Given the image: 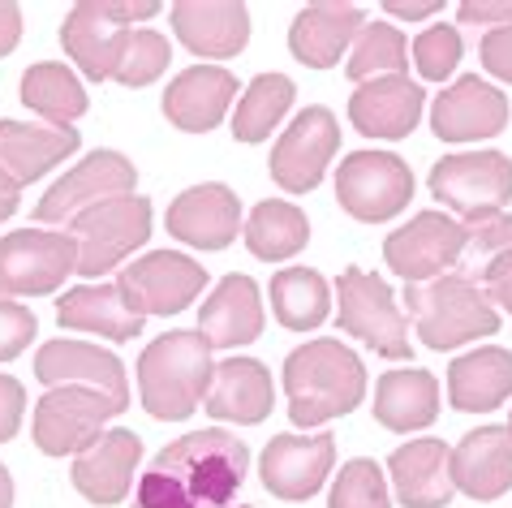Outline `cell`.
Segmentation results:
<instances>
[{
	"instance_id": "obj_1",
	"label": "cell",
	"mask_w": 512,
	"mask_h": 508,
	"mask_svg": "<svg viewBox=\"0 0 512 508\" xmlns=\"http://www.w3.org/2000/svg\"><path fill=\"white\" fill-rule=\"evenodd\" d=\"M250 448L224 427L164 444L134 483V508H237Z\"/></svg>"
},
{
	"instance_id": "obj_2",
	"label": "cell",
	"mask_w": 512,
	"mask_h": 508,
	"mask_svg": "<svg viewBox=\"0 0 512 508\" xmlns=\"http://www.w3.org/2000/svg\"><path fill=\"white\" fill-rule=\"evenodd\" d=\"M284 397H289V422L293 427H319L340 414H353L366 397V366L340 336H319V341L297 345L284 358L280 371Z\"/></svg>"
},
{
	"instance_id": "obj_3",
	"label": "cell",
	"mask_w": 512,
	"mask_h": 508,
	"mask_svg": "<svg viewBox=\"0 0 512 508\" xmlns=\"http://www.w3.org/2000/svg\"><path fill=\"white\" fill-rule=\"evenodd\" d=\"M211 345L198 328H173L138 354V401L160 422H186L207 401Z\"/></svg>"
},
{
	"instance_id": "obj_4",
	"label": "cell",
	"mask_w": 512,
	"mask_h": 508,
	"mask_svg": "<svg viewBox=\"0 0 512 508\" xmlns=\"http://www.w3.org/2000/svg\"><path fill=\"white\" fill-rule=\"evenodd\" d=\"M405 310L418 328V341L435 354H452V349L487 341L504 328L487 289L461 272L435 276L426 285H405Z\"/></svg>"
},
{
	"instance_id": "obj_5",
	"label": "cell",
	"mask_w": 512,
	"mask_h": 508,
	"mask_svg": "<svg viewBox=\"0 0 512 508\" xmlns=\"http://www.w3.org/2000/svg\"><path fill=\"white\" fill-rule=\"evenodd\" d=\"M65 233L78 242V276L99 280L151 242V199L121 194V199L95 203L91 211L69 220Z\"/></svg>"
},
{
	"instance_id": "obj_6",
	"label": "cell",
	"mask_w": 512,
	"mask_h": 508,
	"mask_svg": "<svg viewBox=\"0 0 512 508\" xmlns=\"http://www.w3.org/2000/svg\"><path fill=\"white\" fill-rule=\"evenodd\" d=\"M336 323L340 332L358 336L379 358L405 362L409 358V323L396 306L392 285H383L375 272L345 267L336 280Z\"/></svg>"
},
{
	"instance_id": "obj_7",
	"label": "cell",
	"mask_w": 512,
	"mask_h": 508,
	"mask_svg": "<svg viewBox=\"0 0 512 508\" xmlns=\"http://www.w3.org/2000/svg\"><path fill=\"white\" fill-rule=\"evenodd\" d=\"M78 272V242L65 229H18L0 237V298H48Z\"/></svg>"
},
{
	"instance_id": "obj_8",
	"label": "cell",
	"mask_w": 512,
	"mask_h": 508,
	"mask_svg": "<svg viewBox=\"0 0 512 508\" xmlns=\"http://www.w3.org/2000/svg\"><path fill=\"white\" fill-rule=\"evenodd\" d=\"M414 199V173L396 151H349L336 173V203L362 224L401 216Z\"/></svg>"
},
{
	"instance_id": "obj_9",
	"label": "cell",
	"mask_w": 512,
	"mask_h": 508,
	"mask_svg": "<svg viewBox=\"0 0 512 508\" xmlns=\"http://www.w3.org/2000/svg\"><path fill=\"white\" fill-rule=\"evenodd\" d=\"M134 181H138V168L130 155L112 151V147H99L91 151L87 160H78L61 181H52L48 194L35 203V220L39 229H56L91 211L95 203H108V199H121V194H134Z\"/></svg>"
},
{
	"instance_id": "obj_10",
	"label": "cell",
	"mask_w": 512,
	"mask_h": 508,
	"mask_svg": "<svg viewBox=\"0 0 512 508\" xmlns=\"http://www.w3.org/2000/svg\"><path fill=\"white\" fill-rule=\"evenodd\" d=\"M431 194L457 216H487L512 203V155L504 151H452L431 168Z\"/></svg>"
},
{
	"instance_id": "obj_11",
	"label": "cell",
	"mask_w": 512,
	"mask_h": 508,
	"mask_svg": "<svg viewBox=\"0 0 512 508\" xmlns=\"http://www.w3.org/2000/svg\"><path fill=\"white\" fill-rule=\"evenodd\" d=\"M112 418H117V409H112L108 397H99L91 388H78V384H65V388H48L39 397L31 435L44 457H82L108 431L104 422Z\"/></svg>"
},
{
	"instance_id": "obj_12",
	"label": "cell",
	"mask_w": 512,
	"mask_h": 508,
	"mask_svg": "<svg viewBox=\"0 0 512 508\" xmlns=\"http://www.w3.org/2000/svg\"><path fill=\"white\" fill-rule=\"evenodd\" d=\"M465 254V224L444 211H418L383 242V263L392 267L405 285H426L435 276H448Z\"/></svg>"
},
{
	"instance_id": "obj_13",
	"label": "cell",
	"mask_w": 512,
	"mask_h": 508,
	"mask_svg": "<svg viewBox=\"0 0 512 508\" xmlns=\"http://www.w3.org/2000/svg\"><path fill=\"white\" fill-rule=\"evenodd\" d=\"M340 151V121L332 108L310 104L306 112H297L293 125L276 138L267 173L284 194H310L323 181L332 155Z\"/></svg>"
},
{
	"instance_id": "obj_14",
	"label": "cell",
	"mask_w": 512,
	"mask_h": 508,
	"mask_svg": "<svg viewBox=\"0 0 512 508\" xmlns=\"http://www.w3.org/2000/svg\"><path fill=\"white\" fill-rule=\"evenodd\" d=\"M117 285L147 319L151 315L168 319L181 315L207 289V267L181 250H147L130 267H121Z\"/></svg>"
},
{
	"instance_id": "obj_15",
	"label": "cell",
	"mask_w": 512,
	"mask_h": 508,
	"mask_svg": "<svg viewBox=\"0 0 512 508\" xmlns=\"http://www.w3.org/2000/svg\"><path fill=\"white\" fill-rule=\"evenodd\" d=\"M336 470V435L315 431V435H272L259 457V478L276 500L302 504L310 496H319L323 483Z\"/></svg>"
},
{
	"instance_id": "obj_16",
	"label": "cell",
	"mask_w": 512,
	"mask_h": 508,
	"mask_svg": "<svg viewBox=\"0 0 512 508\" xmlns=\"http://www.w3.org/2000/svg\"><path fill=\"white\" fill-rule=\"evenodd\" d=\"M164 229L173 242L190 246V250H229L237 242V233L246 229L241 224V199L233 186L224 181H203V186L181 190L173 203H168Z\"/></svg>"
},
{
	"instance_id": "obj_17",
	"label": "cell",
	"mask_w": 512,
	"mask_h": 508,
	"mask_svg": "<svg viewBox=\"0 0 512 508\" xmlns=\"http://www.w3.org/2000/svg\"><path fill=\"white\" fill-rule=\"evenodd\" d=\"M431 130L439 143L461 147V143H482L508 130V95L495 82L465 74L448 82L431 104Z\"/></svg>"
},
{
	"instance_id": "obj_18",
	"label": "cell",
	"mask_w": 512,
	"mask_h": 508,
	"mask_svg": "<svg viewBox=\"0 0 512 508\" xmlns=\"http://www.w3.org/2000/svg\"><path fill=\"white\" fill-rule=\"evenodd\" d=\"M35 379L44 388H65V384L91 388V392H99V397H108L117 414L130 409V384H125V366L104 345L69 341V336H61V341H48L35 354Z\"/></svg>"
},
{
	"instance_id": "obj_19",
	"label": "cell",
	"mask_w": 512,
	"mask_h": 508,
	"mask_svg": "<svg viewBox=\"0 0 512 508\" xmlns=\"http://www.w3.org/2000/svg\"><path fill=\"white\" fill-rule=\"evenodd\" d=\"M177 44H186L194 56L229 61L250 44V9L241 0H177L168 5Z\"/></svg>"
},
{
	"instance_id": "obj_20",
	"label": "cell",
	"mask_w": 512,
	"mask_h": 508,
	"mask_svg": "<svg viewBox=\"0 0 512 508\" xmlns=\"http://www.w3.org/2000/svg\"><path fill=\"white\" fill-rule=\"evenodd\" d=\"M138 465H142V440L130 427H112V431L99 435L82 457H74L69 478H74V491L87 504L112 508L134 491Z\"/></svg>"
},
{
	"instance_id": "obj_21",
	"label": "cell",
	"mask_w": 512,
	"mask_h": 508,
	"mask_svg": "<svg viewBox=\"0 0 512 508\" xmlns=\"http://www.w3.org/2000/svg\"><path fill=\"white\" fill-rule=\"evenodd\" d=\"M426 108V91L418 78H375L362 82L358 91L349 95V121L353 130L366 138H379V143H401L418 130Z\"/></svg>"
},
{
	"instance_id": "obj_22",
	"label": "cell",
	"mask_w": 512,
	"mask_h": 508,
	"mask_svg": "<svg viewBox=\"0 0 512 508\" xmlns=\"http://www.w3.org/2000/svg\"><path fill=\"white\" fill-rule=\"evenodd\" d=\"M203 405H207V418H216V422L259 427V422H267L276 409L272 371L250 354L224 358V362H216V371H211V388H207Z\"/></svg>"
},
{
	"instance_id": "obj_23",
	"label": "cell",
	"mask_w": 512,
	"mask_h": 508,
	"mask_svg": "<svg viewBox=\"0 0 512 508\" xmlns=\"http://www.w3.org/2000/svg\"><path fill=\"white\" fill-rule=\"evenodd\" d=\"M130 35H134V26L112 22L104 0H78L61 26V48L82 69V78L108 82V78H117L121 56L130 48Z\"/></svg>"
},
{
	"instance_id": "obj_24",
	"label": "cell",
	"mask_w": 512,
	"mask_h": 508,
	"mask_svg": "<svg viewBox=\"0 0 512 508\" xmlns=\"http://www.w3.org/2000/svg\"><path fill=\"white\" fill-rule=\"evenodd\" d=\"M237 100V78L220 65H190L168 82L164 91V117L181 134H211L220 130L229 108Z\"/></svg>"
},
{
	"instance_id": "obj_25",
	"label": "cell",
	"mask_w": 512,
	"mask_h": 508,
	"mask_svg": "<svg viewBox=\"0 0 512 508\" xmlns=\"http://www.w3.org/2000/svg\"><path fill=\"white\" fill-rule=\"evenodd\" d=\"M362 26H366V9L353 5V0H315V5L297 9L289 26V52L306 69H332L340 52L358 44Z\"/></svg>"
},
{
	"instance_id": "obj_26",
	"label": "cell",
	"mask_w": 512,
	"mask_h": 508,
	"mask_svg": "<svg viewBox=\"0 0 512 508\" xmlns=\"http://www.w3.org/2000/svg\"><path fill=\"white\" fill-rule=\"evenodd\" d=\"M392 491L405 508H448L457 496L452 483V448L435 435H418V440L401 444L388 457Z\"/></svg>"
},
{
	"instance_id": "obj_27",
	"label": "cell",
	"mask_w": 512,
	"mask_h": 508,
	"mask_svg": "<svg viewBox=\"0 0 512 508\" xmlns=\"http://www.w3.org/2000/svg\"><path fill=\"white\" fill-rule=\"evenodd\" d=\"M198 332L207 336L211 349H237L254 345L263 336V293L259 280L246 272H229L216 289L207 293L203 310H198Z\"/></svg>"
},
{
	"instance_id": "obj_28",
	"label": "cell",
	"mask_w": 512,
	"mask_h": 508,
	"mask_svg": "<svg viewBox=\"0 0 512 508\" xmlns=\"http://www.w3.org/2000/svg\"><path fill=\"white\" fill-rule=\"evenodd\" d=\"M82 147V134L74 125H48V121H0V168L18 181L48 177L56 164H65L69 155Z\"/></svg>"
},
{
	"instance_id": "obj_29",
	"label": "cell",
	"mask_w": 512,
	"mask_h": 508,
	"mask_svg": "<svg viewBox=\"0 0 512 508\" xmlns=\"http://www.w3.org/2000/svg\"><path fill=\"white\" fill-rule=\"evenodd\" d=\"M452 483L469 500L491 504L504 491H512V435L500 422L474 427L452 448Z\"/></svg>"
},
{
	"instance_id": "obj_30",
	"label": "cell",
	"mask_w": 512,
	"mask_h": 508,
	"mask_svg": "<svg viewBox=\"0 0 512 508\" xmlns=\"http://www.w3.org/2000/svg\"><path fill=\"white\" fill-rule=\"evenodd\" d=\"M56 323L69 332H91L112 345H125L147 328V315L112 280V285H78L65 298H56Z\"/></svg>"
},
{
	"instance_id": "obj_31",
	"label": "cell",
	"mask_w": 512,
	"mask_h": 508,
	"mask_svg": "<svg viewBox=\"0 0 512 508\" xmlns=\"http://www.w3.org/2000/svg\"><path fill=\"white\" fill-rule=\"evenodd\" d=\"M512 397V349L487 345L448 362V405L461 414H491Z\"/></svg>"
},
{
	"instance_id": "obj_32",
	"label": "cell",
	"mask_w": 512,
	"mask_h": 508,
	"mask_svg": "<svg viewBox=\"0 0 512 508\" xmlns=\"http://www.w3.org/2000/svg\"><path fill=\"white\" fill-rule=\"evenodd\" d=\"M439 418V379L422 366L388 371L375 379V422L396 435L426 431Z\"/></svg>"
},
{
	"instance_id": "obj_33",
	"label": "cell",
	"mask_w": 512,
	"mask_h": 508,
	"mask_svg": "<svg viewBox=\"0 0 512 508\" xmlns=\"http://www.w3.org/2000/svg\"><path fill=\"white\" fill-rule=\"evenodd\" d=\"M18 95H22V104L31 108L39 121H48V125H74L82 112L91 108L87 87H82V78L65 61H35V65H26Z\"/></svg>"
},
{
	"instance_id": "obj_34",
	"label": "cell",
	"mask_w": 512,
	"mask_h": 508,
	"mask_svg": "<svg viewBox=\"0 0 512 508\" xmlns=\"http://www.w3.org/2000/svg\"><path fill=\"white\" fill-rule=\"evenodd\" d=\"M246 250L263 263H284L293 254H302L310 242V220L302 207L284 203V199H263L246 216Z\"/></svg>"
},
{
	"instance_id": "obj_35",
	"label": "cell",
	"mask_w": 512,
	"mask_h": 508,
	"mask_svg": "<svg viewBox=\"0 0 512 508\" xmlns=\"http://www.w3.org/2000/svg\"><path fill=\"white\" fill-rule=\"evenodd\" d=\"M267 293H272V315L289 332H310L332 315V285L315 267H284V272L272 276Z\"/></svg>"
},
{
	"instance_id": "obj_36",
	"label": "cell",
	"mask_w": 512,
	"mask_h": 508,
	"mask_svg": "<svg viewBox=\"0 0 512 508\" xmlns=\"http://www.w3.org/2000/svg\"><path fill=\"white\" fill-rule=\"evenodd\" d=\"M293 100H297L293 78H284V74L250 78V87L241 91L237 112H233V138H237V143H246V147L267 143L272 130L284 121V112L293 108Z\"/></svg>"
},
{
	"instance_id": "obj_37",
	"label": "cell",
	"mask_w": 512,
	"mask_h": 508,
	"mask_svg": "<svg viewBox=\"0 0 512 508\" xmlns=\"http://www.w3.org/2000/svg\"><path fill=\"white\" fill-rule=\"evenodd\" d=\"M409 39L396 31L392 22H366L358 44L349 48V65L345 78L349 82H375V78H401L409 74Z\"/></svg>"
},
{
	"instance_id": "obj_38",
	"label": "cell",
	"mask_w": 512,
	"mask_h": 508,
	"mask_svg": "<svg viewBox=\"0 0 512 508\" xmlns=\"http://www.w3.org/2000/svg\"><path fill=\"white\" fill-rule=\"evenodd\" d=\"M461 224H465L461 276L482 280V272L512 250V211H487V216H469Z\"/></svg>"
},
{
	"instance_id": "obj_39",
	"label": "cell",
	"mask_w": 512,
	"mask_h": 508,
	"mask_svg": "<svg viewBox=\"0 0 512 508\" xmlns=\"http://www.w3.org/2000/svg\"><path fill=\"white\" fill-rule=\"evenodd\" d=\"M327 508H392L388 478L371 457H353L336 470L332 491H327Z\"/></svg>"
},
{
	"instance_id": "obj_40",
	"label": "cell",
	"mask_w": 512,
	"mask_h": 508,
	"mask_svg": "<svg viewBox=\"0 0 512 508\" xmlns=\"http://www.w3.org/2000/svg\"><path fill=\"white\" fill-rule=\"evenodd\" d=\"M173 65V44H168V35L160 31H134L130 35V48L121 56V69L112 82H121V87H151L155 78L164 74V69Z\"/></svg>"
},
{
	"instance_id": "obj_41",
	"label": "cell",
	"mask_w": 512,
	"mask_h": 508,
	"mask_svg": "<svg viewBox=\"0 0 512 508\" xmlns=\"http://www.w3.org/2000/svg\"><path fill=\"white\" fill-rule=\"evenodd\" d=\"M461 56H465L461 31L457 26H448V22L426 26V31L414 39V65H418V78H426V82L452 78L457 74V65H461Z\"/></svg>"
},
{
	"instance_id": "obj_42",
	"label": "cell",
	"mask_w": 512,
	"mask_h": 508,
	"mask_svg": "<svg viewBox=\"0 0 512 508\" xmlns=\"http://www.w3.org/2000/svg\"><path fill=\"white\" fill-rule=\"evenodd\" d=\"M35 332H39V319L31 310L13 298H0V362H13L18 354H26Z\"/></svg>"
},
{
	"instance_id": "obj_43",
	"label": "cell",
	"mask_w": 512,
	"mask_h": 508,
	"mask_svg": "<svg viewBox=\"0 0 512 508\" xmlns=\"http://www.w3.org/2000/svg\"><path fill=\"white\" fill-rule=\"evenodd\" d=\"M478 61L491 78H500L512 87V26H504V31H487L478 39Z\"/></svg>"
},
{
	"instance_id": "obj_44",
	"label": "cell",
	"mask_w": 512,
	"mask_h": 508,
	"mask_svg": "<svg viewBox=\"0 0 512 508\" xmlns=\"http://www.w3.org/2000/svg\"><path fill=\"white\" fill-rule=\"evenodd\" d=\"M457 22L482 26V31H504V26H512V0H461Z\"/></svg>"
},
{
	"instance_id": "obj_45",
	"label": "cell",
	"mask_w": 512,
	"mask_h": 508,
	"mask_svg": "<svg viewBox=\"0 0 512 508\" xmlns=\"http://www.w3.org/2000/svg\"><path fill=\"white\" fill-rule=\"evenodd\" d=\"M26 414V388L13 375H0V444H9L22 431Z\"/></svg>"
},
{
	"instance_id": "obj_46",
	"label": "cell",
	"mask_w": 512,
	"mask_h": 508,
	"mask_svg": "<svg viewBox=\"0 0 512 508\" xmlns=\"http://www.w3.org/2000/svg\"><path fill=\"white\" fill-rule=\"evenodd\" d=\"M482 289H487V298L495 310H504V315H512V250L504 254V259H495L487 272H482L478 280Z\"/></svg>"
},
{
	"instance_id": "obj_47",
	"label": "cell",
	"mask_w": 512,
	"mask_h": 508,
	"mask_svg": "<svg viewBox=\"0 0 512 508\" xmlns=\"http://www.w3.org/2000/svg\"><path fill=\"white\" fill-rule=\"evenodd\" d=\"M22 44V5L13 0H0V61Z\"/></svg>"
},
{
	"instance_id": "obj_48",
	"label": "cell",
	"mask_w": 512,
	"mask_h": 508,
	"mask_svg": "<svg viewBox=\"0 0 512 508\" xmlns=\"http://www.w3.org/2000/svg\"><path fill=\"white\" fill-rule=\"evenodd\" d=\"M383 9H388L392 18L422 22V18H431L435 9H444V0H383Z\"/></svg>"
},
{
	"instance_id": "obj_49",
	"label": "cell",
	"mask_w": 512,
	"mask_h": 508,
	"mask_svg": "<svg viewBox=\"0 0 512 508\" xmlns=\"http://www.w3.org/2000/svg\"><path fill=\"white\" fill-rule=\"evenodd\" d=\"M18 207H22V186L0 168V224H5L9 216H18Z\"/></svg>"
},
{
	"instance_id": "obj_50",
	"label": "cell",
	"mask_w": 512,
	"mask_h": 508,
	"mask_svg": "<svg viewBox=\"0 0 512 508\" xmlns=\"http://www.w3.org/2000/svg\"><path fill=\"white\" fill-rule=\"evenodd\" d=\"M0 508H13V474L0 465Z\"/></svg>"
},
{
	"instance_id": "obj_51",
	"label": "cell",
	"mask_w": 512,
	"mask_h": 508,
	"mask_svg": "<svg viewBox=\"0 0 512 508\" xmlns=\"http://www.w3.org/2000/svg\"><path fill=\"white\" fill-rule=\"evenodd\" d=\"M504 427H508V435H512V418H508V422H504Z\"/></svg>"
},
{
	"instance_id": "obj_52",
	"label": "cell",
	"mask_w": 512,
	"mask_h": 508,
	"mask_svg": "<svg viewBox=\"0 0 512 508\" xmlns=\"http://www.w3.org/2000/svg\"><path fill=\"white\" fill-rule=\"evenodd\" d=\"M241 508H250V504H241Z\"/></svg>"
}]
</instances>
